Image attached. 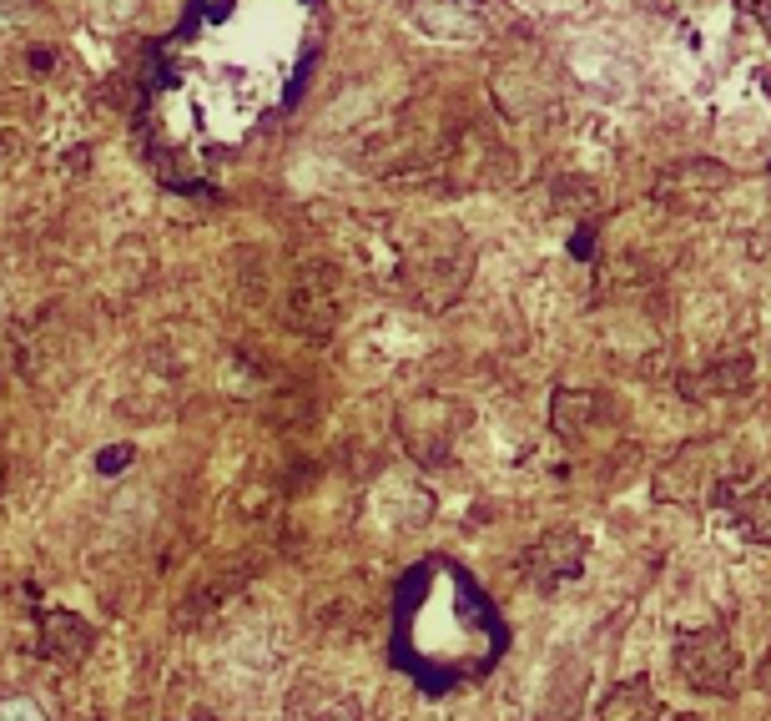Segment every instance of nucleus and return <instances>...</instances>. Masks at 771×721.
Listing matches in <instances>:
<instances>
[{
  "label": "nucleus",
  "mask_w": 771,
  "mask_h": 721,
  "mask_svg": "<svg viewBox=\"0 0 771 721\" xmlns=\"http://www.w3.org/2000/svg\"><path fill=\"white\" fill-rule=\"evenodd\" d=\"M444 590L449 595L439 601V576H434V560H429V570H418L414 586L399 601V655L424 682H439V686L484 671L499 641L489 601L474 595L470 580L449 570Z\"/></svg>",
  "instance_id": "nucleus-1"
},
{
  "label": "nucleus",
  "mask_w": 771,
  "mask_h": 721,
  "mask_svg": "<svg viewBox=\"0 0 771 721\" xmlns=\"http://www.w3.org/2000/svg\"><path fill=\"white\" fill-rule=\"evenodd\" d=\"M676 666L696 692H732V682H736V651L726 641V630H696V636H686L676 651Z\"/></svg>",
  "instance_id": "nucleus-2"
},
{
  "label": "nucleus",
  "mask_w": 771,
  "mask_h": 721,
  "mask_svg": "<svg viewBox=\"0 0 771 721\" xmlns=\"http://www.w3.org/2000/svg\"><path fill=\"white\" fill-rule=\"evenodd\" d=\"M651 717H655V696L645 682H626L601 707V721H651Z\"/></svg>",
  "instance_id": "nucleus-3"
},
{
  "label": "nucleus",
  "mask_w": 771,
  "mask_h": 721,
  "mask_svg": "<svg viewBox=\"0 0 771 721\" xmlns=\"http://www.w3.org/2000/svg\"><path fill=\"white\" fill-rule=\"evenodd\" d=\"M736 520H742L746 540H761V545H771V480L761 489H751V495L742 499V510H736Z\"/></svg>",
  "instance_id": "nucleus-4"
}]
</instances>
